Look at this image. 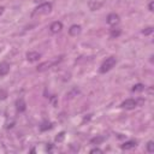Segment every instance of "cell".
I'll return each mask as SVG.
<instances>
[{"label": "cell", "instance_id": "obj_1", "mask_svg": "<svg viewBox=\"0 0 154 154\" xmlns=\"http://www.w3.org/2000/svg\"><path fill=\"white\" fill-rule=\"evenodd\" d=\"M52 11V4L51 2H42L41 5H38L34 11H32V17L35 16H42V14H47Z\"/></svg>", "mask_w": 154, "mask_h": 154}, {"label": "cell", "instance_id": "obj_2", "mask_svg": "<svg viewBox=\"0 0 154 154\" xmlns=\"http://www.w3.org/2000/svg\"><path fill=\"white\" fill-rule=\"evenodd\" d=\"M116 63H117V60H116L114 57H109V58H107V59L101 64V66H100V69H99L100 73H106V72H108L109 70H112V69L114 67Z\"/></svg>", "mask_w": 154, "mask_h": 154}, {"label": "cell", "instance_id": "obj_3", "mask_svg": "<svg viewBox=\"0 0 154 154\" xmlns=\"http://www.w3.org/2000/svg\"><path fill=\"white\" fill-rule=\"evenodd\" d=\"M57 63H58V61H51V60H49V61H43V63H41V64L37 66L36 70H37L38 72H45V71L49 70L51 67H53Z\"/></svg>", "mask_w": 154, "mask_h": 154}, {"label": "cell", "instance_id": "obj_4", "mask_svg": "<svg viewBox=\"0 0 154 154\" xmlns=\"http://www.w3.org/2000/svg\"><path fill=\"white\" fill-rule=\"evenodd\" d=\"M120 22V17L117 14V13H109L107 16V24L114 26V25H118Z\"/></svg>", "mask_w": 154, "mask_h": 154}, {"label": "cell", "instance_id": "obj_5", "mask_svg": "<svg viewBox=\"0 0 154 154\" xmlns=\"http://www.w3.org/2000/svg\"><path fill=\"white\" fill-rule=\"evenodd\" d=\"M120 106H122L123 108H125V109H134V108L137 106V101L134 100V99H128V100L123 101Z\"/></svg>", "mask_w": 154, "mask_h": 154}, {"label": "cell", "instance_id": "obj_6", "mask_svg": "<svg viewBox=\"0 0 154 154\" xmlns=\"http://www.w3.org/2000/svg\"><path fill=\"white\" fill-rule=\"evenodd\" d=\"M41 58V54L38 52H28L26 53V60L29 63H35V61H38Z\"/></svg>", "mask_w": 154, "mask_h": 154}, {"label": "cell", "instance_id": "obj_7", "mask_svg": "<svg viewBox=\"0 0 154 154\" xmlns=\"http://www.w3.org/2000/svg\"><path fill=\"white\" fill-rule=\"evenodd\" d=\"M63 29V23L61 22H53L52 24H51V26H49V30H51V32L52 34H58L60 30Z\"/></svg>", "mask_w": 154, "mask_h": 154}, {"label": "cell", "instance_id": "obj_8", "mask_svg": "<svg viewBox=\"0 0 154 154\" xmlns=\"http://www.w3.org/2000/svg\"><path fill=\"white\" fill-rule=\"evenodd\" d=\"M81 31H82V28H81V25H78V24H73V25H71L70 29H69V34H70L71 36H77V35L81 34Z\"/></svg>", "mask_w": 154, "mask_h": 154}, {"label": "cell", "instance_id": "obj_9", "mask_svg": "<svg viewBox=\"0 0 154 154\" xmlns=\"http://www.w3.org/2000/svg\"><path fill=\"white\" fill-rule=\"evenodd\" d=\"M88 6H89V8H90L91 11H96V10H99V8L102 6V4L99 2V1H95V0H90V1L88 2Z\"/></svg>", "mask_w": 154, "mask_h": 154}, {"label": "cell", "instance_id": "obj_10", "mask_svg": "<svg viewBox=\"0 0 154 154\" xmlns=\"http://www.w3.org/2000/svg\"><path fill=\"white\" fill-rule=\"evenodd\" d=\"M16 107H17V111H18V112H24V111H25V108H26L25 101H24L23 99L17 100V102H16Z\"/></svg>", "mask_w": 154, "mask_h": 154}, {"label": "cell", "instance_id": "obj_11", "mask_svg": "<svg viewBox=\"0 0 154 154\" xmlns=\"http://www.w3.org/2000/svg\"><path fill=\"white\" fill-rule=\"evenodd\" d=\"M136 146H137V142H136V141H126V142H124V143L122 144V149L128 150V149L135 148Z\"/></svg>", "mask_w": 154, "mask_h": 154}, {"label": "cell", "instance_id": "obj_12", "mask_svg": "<svg viewBox=\"0 0 154 154\" xmlns=\"http://www.w3.org/2000/svg\"><path fill=\"white\" fill-rule=\"evenodd\" d=\"M10 71V65L7 63H1L0 64V76H6Z\"/></svg>", "mask_w": 154, "mask_h": 154}, {"label": "cell", "instance_id": "obj_13", "mask_svg": "<svg viewBox=\"0 0 154 154\" xmlns=\"http://www.w3.org/2000/svg\"><path fill=\"white\" fill-rule=\"evenodd\" d=\"M49 129H52V123H49V122H43L40 125V130L41 131H46V130H49Z\"/></svg>", "mask_w": 154, "mask_h": 154}, {"label": "cell", "instance_id": "obj_14", "mask_svg": "<svg viewBox=\"0 0 154 154\" xmlns=\"http://www.w3.org/2000/svg\"><path fill=\"white\" fill-rule=\"evenodd\" d=\"M132 91H142V90H144V85L143 84H141V83H138V84H135L134 87H132V89H131Z\"/></svg>", "mask_w": 154, "mask_h": 154}, {"label": "cell", "instance_id": "obj_15", "mask_svg": "<svg viewBox=\"0 0 154 154\" xmlns=\"http://www.w3.org/2000/svg\"><path fill=\"white\" fill-rule=\"evenodd\" d=\"M103 140H105L103 137H101V136H97V137H94V138H91V141H90V142H91L93 144H100V143H101Z\"/></svg>", "mask_w": 154, "mask_h": 154}, {"label": "cell", "instance_id": "obj_16", "mask_svg": "<svg viewBox=\"0 0 154 154\" xmlns=\"http://www.w3.org/2000/svg\"><path fill=\"white\" fill-rule=\"evenodd\" d=\"M120 34V29H111V37H118Z\"/></svg>", "mask_w": 154, "mask_h": 154}, {"label": "cell", "instance_id": "obj_17", "mask_svg": "<svg viewBox=\"0 0 154 154\" xmlns=\"http://www.w3.org/2000/svg\"><path fill=\"white\" fill-rule=\"evenodd\" d=\"M147 152L148 153H153L154 152V142L153 141H149L147 143Z\"/></svg>", "mask_w": 154, "mask_h": 154}, {"label": "cell", "instance_id": "obj_18", "mask_svg": "<svg viewBox=\"0 0 154 154\" xmlns=\"http://www.w3.org/2000/svg\"><path fill=\"white\" fill-rule=\"evenodd\" d=\"M64 138H65V132L61 131V132H59V134L57 135L55 141H57V142H61V141H64Z\"/></svg>", "mask_w": 154, "mask_h": 154}, {"label": "cell", "instance_id": "obj_19", "mask_svg": "<svg viewBox=\"0 0 154 154\" xmlns=\"http://www.w3.org/2000/svg\"><path fill=\"white\" fill-rule=\"evenodd\" d=\"M152 32H153V28H152V26L144 28V29L142 30V34H144V35H150Z\"/></svg>", "mask_w": 154, "mask_h": 154}, {"label": "cell", "instance_id": "obj_20", "mask_svg": "<svg viewBox=\"0 0 154 154\" xmlns=\"http://www.w3.org/2000/svg\"><path fill=\"white\" fill-rule=\"evenodd\" d=\"M90 153H91V154H94V153H100V154H101V153H103V152H102V149H100V148H93V149L90 150Z\"/></svg>", "mask_w": 154, "mask_h": 154}, {"label": "cell", "instance_id": "obj_21", "mask_svg": "<svg viewBox=\"0 0 154 154\" xmlns=\"http://www.w3.org/2000/svg\"><path fill=\"white\" fill-rule=\"evenodd\" d=\"M51 102H52V105H53V106L55 107V106H57V102H58V100H57V97H55V96H53V97L51 99Z\"/></svg>", "mask_w": 154, "mask_h": 154}, {"label": "cell", "instance_id": "obj_22", "mask_svg": "<svg viewBox=\"0 0 154 154\" xmlns=\"http://www.w3.org/2000/svg\"><path fill=\"white\" fill-rule=\"evenodd\" d=\"M153 6H154V2H153V1H150V2H149V5H148V10H149V11H153Z\"/></svg>", "mask_w": 154, "mask_h": 154}, {"label": "cell", "instance_id": "obj_23", "mask_svg": "<svg viewBox=\"0 0 154 154\" xmlns=\"http://www.w3.org/2000/svg\"><path fill=\"white\" fill-rule=\"evenodd\" d=\"M4 10H5V8H4L2 6H0V16L2 14V12H4Z\"/></svg>", "mask_w": 154, "mask_h": 154}, {"label": "cell", "instance_id": "obj_24", "mask_svg": "<svg viewBox=\"0 0 154 154\" xmlns=\"http://www.w3.org/2000/svg\"><path fill=\"white\" fill-rule=\"evenodd\" d=\"M43 0H34V2H36V4H38V2H42Z\"/></svg>", "mask_w": 154, "mask_h": 154}]
</instances>
